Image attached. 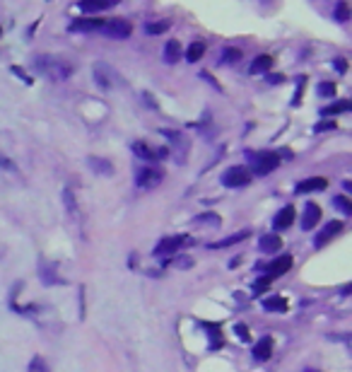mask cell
I'll return each instance as SVG.
<instances>
[{
	"label": "cell",
	"instance_id": "6da1fadb",
	"mask_svg": "<svg viewBox=\"0 0 352 372\" xmlns=\"http://www.w3.org/2000/svg\"><path fill=\"white\" fill-rule=\"evenodd\" d=\"M34 68H37L39 75H44V77L53 80V83L68 80L75 70L73 63L65 61V58H61V56H37L34 58Z\"/></svg>",
	"mask_w": 352,
	"mask_h": 372
},
{
	"label": "cell",
	"instance_id": "7a4b0ae2",
	"mask_svg": "<svg viewBox=\"0 0 352 372\" xmlns=\"http://www.w3.org/2000/svg\"><path fill=\"white\" fill-rule=\"evenodd\" d=\"M195 240L191 237V234H174V237H164L162 242L152 249V254L155 256H169V254H176V251L186 249V247H191Z\"/></svg>",
	"mask_w": 352,
	"mask_h": 372
},
{
	"label": "cell",
	"instance_id": "3957f363",
	"mask_svg": "<svg viewBox=\"0 0 352 372\" xmlns=\"http://www.w3.org/2000/svg\"><path fill=\"white\" fill-rule=\"evenodd\" d=\"M249 157L253 162V174L256 177H266L273 169H278V165H280L278 152H251Z\"/></svg>",
	"mask_w": 352,
	"mask_h": 372
},
{
	"label": "cell",
	"instance_id": "277c9868",
	"mask_svg": "<svg viewBox=\"0 0 352 372\" xmlns=\"http://www.w3.org/2000/svg\"><path fill=\"white\" fill-rule=\"evenodd\" d=\"M130 32H133V24H130L128 19H109L99 29V34L106 39H128Z\"/></svg>",
	"mask_w": 352,
	"mask_h": 372
},
{
	"label": "cell",
	"instance_id": "5b68a950",
	"mask_svg": "<svg viewBox=\"0 0 352 372\" xmlns=\"http://www.w3.org/2000/svg\"><path fill=\"white\" fill-rule=\"evenodd\" d=\"M251 181V169L249 167H229L227 172L222 174V186L227 189H241Z\"/></svg>",
	"mask_w": 352,
	"mask_h": 372
},
{
	"label": "cell",
	"instance_id": "8992f818",
	"mask_svg": "<svg viewBox=\"0 0 352 372\" xmlns=\"http://www.w3.org/2000/svg\"><path fill=\"white\" fill-rule=\"evenodd\" d=\"M94 80H97V85H99L102 90H111L113 85L121 83L119 73L106 63H94Z\"/></svg>",
	"mask_w": 352,
	"mask_h": 372
},
{
	"label": "cell",
	"instance_id": "52a82bcc",
	"mask_svg": "<svg viewBox=\"0 0 352 372\" xmlns=\"http://www.w3.org/2000/svg\"><path fill=\"white\" fill-rule=\"evenodd\" d=\"M162 179H164V172L159 167H142L138 174H135V184H138L140 189H155Z\"/></svg>",
	"mask_w": 352,
	"mask_h": 372
},
{
	"label": "cell",
	"instance_id": "ba28073f",
	"mask_svg": "<svg viewBox=\"0 0 352 372\" xmlns=\"http://www.w3.org/2000/svg\"><path fill=\"white\" fill-rule=\"evenodd\" d=\"M162 136L171 143V148H176V162H186V155H188V138L179 130H162Z\"/></svg>",
	"mask_w": 352,
	"mask_h": 372
},
{
	"label": "cell",
	"instance_id": "9c48e42d",
	"mask_svg": "<svg viewBox=\"0 0 352 372\" xmlns=\"http://www.w3.org/2000/svg\"><path fill=\"white\" fill-rule=\"evenodd\" d=\"M133 152H135L140 160L157 162V160H164V157H167V155H169V148H150L148 143H133Z\"/></svg>",
	"mask_w": 352,
	"mask_h": 372
},
{
	"label": "cell",
	"instance_id": "30bf717a",
	"mask_svg": "<svg viewBox=\"0 0 352 372\" xmlns=\"http://www.w3.org/2000/svg\"><path fill=\"white\" fill-rule=\"evenodd\" d=\"M343 232V223H338V220H333V223H328L321 230V232L316 234V247H324V244H328L333 237H338V234Z\"/></svg>",
	"mask_w": 352,
	"mask_h": 372
},
{
	"label": "cell",
	"instance_id": "8fae6325",
	"mask_svg": "<svg viewBox=\"0 0 352 372\" xmlns=\"http://www.w3.org/2000/svg\"><path fill=\"white\" fill-rule=\"evenodd\" d=\"M87 165H90V169H92L94 174H102V177H111L113 174V165L109 162V160H104V157L90 155V157H87Z\"/></svg>",
	"mask_w": 352,
	"mask_h": 372
},
{
	"label": "cell",
	"instance_id": "7c38bea8",
	"mask_svg": "<svg viewBox=\"0 0 352 372\" xmlns=\"http://www.w3.org/2000/svg\"><path fill=\"white\" fill-rule=\"evenodd\" d=\"M273 225H275V230H287L289 225H295V205H285L282 210H278Z\"/></svg>",
	"mask_w": 352,
	"mask_h": 372
},
{
	"label": "cell",
	"instance_id": "4fadbf2b",
	"mask_svg": "<svg viewBox=\"0 0 352 372\" xmlns=\"http://www.w3.org/2000/svg\"><path fill=\"white\" fill-rule=\"evenodd\" d=\"M61 198H63V205H65V210H68V215L77 220V218H80V203H77V198H75V191L70 186H65Z\"/></svg>",
	"mask_w": 352,
	"mask_h": 372
},
{
	"label": "cell",
	"instance_id": "5bb4252c",
	"mask_svg": "<svg viewBox=\"0 0 352 372\" xmlns=\"http://www.w3.org/2000/svg\"><path fill=\"white\" fill-rule=\"evenodd\" d=\"M321 220V208L316 203H306V210L302 215V227L304 230H314V225H318Z\"/></svg>",
	"mask_w": 352,
	"mask_h": 372
},
{
	"label": "cell",
	"instance_id": "9a60e30c",
	"mask_svg": "<svg viewBox=\"0 0 352 372\" xmlns=\"http://www.w3.org/2000/svg\"><path fill=\"white\" fill-rule=\"evenodd\" d=\"M39 276H41V280H44L46 285H61V283H63L61 276L56 273V266L48 263V261H41V266H39Z\"/></svg>",
	"mask_w": 352,
	"mask_h": 372
},
{
	"label": "cell",
	"instance_id": "2e32d148",
	"mask_svg": "<svg viewBox=\"0 0 352 372\" xmlns=\"http://www.w3.org/2000/svg\"><path fill=\"white\" fill-rule=\"evenodd\" d=\"M121 0H80V10L82 12H102L113 5H119Z\"/></svg>",
	"mask_w": 352,
	"mask_h": 372
},
{
	"label": "cell",
	"instance_id": "e0dca14e",
	"mask_svg": "<svg viewBox=\"0 0 352 372\" xmlns=\"http://www.w3.org/2000/svg\"><path fill=\"white\" fill-rule=\"evenodd\" d=\"M102 24H104V19L80 17V19H75L73 24H70V29H73V32H99Z\"/></svg>",
	"mask_w": 352,
	"mask_h": 372
},
{
	"label": "cell",
	"instance_id": "ac0fdd59",
	"mask_svg": "<svg viewBox=\"0 0 352 372\" xmlns=\"http://www.w3.org/2000/svg\"><path fill=\"white\" fill-rule=\"evenodd\" d=\"M328 181L324 177H311V179H304V181H299L297 184V191L299 194H311V191H324Z\"/></svg>",
	"mask_w": 352,
	"mask_h": 372
},
{
	"label": "cell",
	"instance_id": "d6986e66",
	"mask_svg": "<svg viewBox=\"0 0 352 372\" xmlns=\"http://www.w3.org/2000/svg\"><path fill=\"white\" fill-rule=\"evenodd\" d=\"M280 247H282V240H280L275 232H273V234H263V237L258 240V249L263 251V254H275Z\"/></svg>",
	"mask_w": 352,
	"mask_h": 372
},
{
	"label": "cell",
	"instance_id": "ffe728a7",
	"mask_svg": "<svg viewBox=\"0 0 352 372\" xmlns=\"http://www.w3.org/2000/svg\"><path fill=\"white\" fill-rule=\"evenodd\" d=\"M270 353H273V338L270 336H263L258 343H256V348H253V358L258 360V363H263V360H268Z\"/></svg>",
	"mask_w": 352,
	"mask_h": 372
},
{
	"label": "cell",
	"instance_id": "44dd1931",
	"mask_svg": "<svg viewBox=\"0 0 352 372\" xmlns=\"http://www.w3.org/2000/svg\"><path fill=\"white\" fill-rule=\"evenodd\" d=\"M289 266H292V256L282 254L280 259H275L268 266V276H270V278H275V276H282V273H287V271H289Z\"/></svg>",
	"mask_w": 352,
	"mask_h": 372
},
{
	"label": "cell",
	"instance_id": "7402d4cb",
	"mask_svg": "<svg viewBox=\"0 0 352 372\" xmlns=\"http://www.w3.org/2000/svg\"><path fill=\"white\" fill-rule=\"evenodd\" d=\"M249 237H251L249 230H241V232H237V234H229V237H224L222 242H213V244H208V247H210V249H224V247L239 244V242H244V240H249Z\"/></svg>",
	"mask_w": 352,
	"mask_h": 372
},
{
	"label": "cell",
	"instance_id": "603a6c76",
	"mask_svg": "<svg viewBox=\"0 0 352 372\" xmlns=\"http://www.w3.org/2000/svg\"><path fill=\"white\" fill-rule=\"evenodd\" d=\"M181 54H184V48H181V44L176 41V39H169L167 46H164V61H167L169 65L176 63L179 58H181Z\"/></svg>",
	"mask_w": 352,
	"mask_h": 372
},
{
	"label": "cell",
	"instance_id": "cb8c5ba5",
	"mask_svg": "<svg viewBox=\"0 0 352 372\" xmlns=\"http://www.w3.org/2000/svg\"><path fill=\"white\" fill-rule=\"evenodd\" d=\"M270 68H273V56L268 54H263V56L253 58V63H251V73L258 75V73H268Z\"/></svg>",
	"mask_w": 352,
	"mask_h": 372
},
{
	"label": "cell",
	"instance_id": "d4e9b609",
	"mask_svg": "<svg viewBox=\"0 0 352 372\" xmlns=\"http://www.w3.org/2000/svg\"><path fill=\"white\" fill-rule=\"evenodd\" d=\"M208 331V338H210V348H220V346L224 343V338H222V331H220V326H215V324H200Z\"/></svg>",
	"mask_w": 352,
	"mask_h": 372
},
{
	"label": "cell",
	"instance_id": "484cf974",
	"mask_svg": "<svg viewBox=\"0 0 352 372\" xmlns=\"http://www.w3.org/2000/svg\"><path fill=\"white\" fill-rule=\"evenodd\" d=\"M350 99H340V102L331 104V107H326V109H321V116H335V114H345L350 112Z\"/></svg>",
	"mask_w": 352,
	"mask_h": 372
},
{
	"label": "cell",
	"instance_id": "4316f807",
	"mask_svg": "<svg viewBox=\"0 0 352 372\" xmlns=\"http://www.w3.org/2000/svg\"><path fill=\"white\" fill-rule=\"evenodd\" d=\"M205 54V44L203 41H193L191 46H188V51H186V61H191V63H195V61H200Z\"/></svg>",
	"mask_w": 352,
	"mask_h": 372
},
{
	"label": "cell",
	"instance_id": "83f0119b",
	"mask_svg": "<svg viewBox=\"0 0 352 372\" xmlns=\"http://www.w3.org/2000/svg\"><path fill=\"white\" fill-rule=\"evenodd\" d=\"M220 223H222V218L217 213H203L195 218V225H205V227H220Z\"/></svg>",
	"mask_w": 352,
	"mask_h": 372
},
{
	"label": "cell",
	"instance_id": "f1b7e54d",
	"mask_svg": "<svg viewBox=\"0 0 352 372\" xmlns=\"http://www.w3.org/2000/svg\"><path fill=\"white\" fill-rule=\"evenodd\" d=\"M263 307L268 312H287V302H285V298H268L263 302Z\"/></svg>",
	"mask_w": 352,
	"mask_h": 372
},
{
	"label": "cell",
	"instance_id": "f546056e",
	"mask_svg": "<svg viewBox=\"0 0 352 372\" xmlns=\"http://www.w3.org/2000/svg\"><path fill=\"white\" fill-rule=\"evenodd\" d=\"M335 19H338L340 24H345V22L350 19V5H347L345 0H340V3L335 5Z\"/></svg>",
	"mask_w": 352,
	"mask_h": 372
},
{
	"label": "cell",
	"instance_id": "4dcf8cb0",
	"mask_svg": "<svg viewBox=\"0 0 352 372\" xmlns=\"http://www.w3.org/2000/svg\"><path fill=\"white\" fill-rule=\"evenodd\" d=\"M222 61H224V63H239V61H241V51H239V48H234V46H227L222 51Z\"/></svg>",
	"mask_w": 352,
	"mask_h": 372
},
{
	"label": "cell",
	"instance_id": "1f68e13d",
	"mask_svg": "<svg viewBox=\"0 0 352 372\" xmlns=\"http://www.w3.org/2000/svg\"><path fill=\"white\" fill-rule=\"evenodd\" d=\"M333 203H335V208H338V210H340L343 215H352V203H350V198H345V196H335Z\"/></svg>",
	"mask_w": 352,
	"mask_h": 372
},
{
	"label": "cell",
	"instance_id": "d6a6232c",
	"mask_svg": "<svg viewBox=\"0 0 352 372\" xmlns=\"http://www.w3.org/2000/svg\"><path fill=\"white\" fill-rule=\"evenodd\" d=\"M169 29V22L164 19V22H150L148 27H145V32L148 34H162V32H167Z\"/></svg>",
	"mask_w": 352,
	"mask_h": 372
},
{
	"label": "cell",
	"instance_id": "836d02e7",
	"mask_svg": "<svg viewBox=\"0 0 352 372\" xmlns=\"http://www.w3.org/2000/svg\"><path fill=\"white\" fill-rule=\"evenodd\" d=\"M335 83H318V94L321 97H335Z\"/></svg>",
	"mask_w": 352,
	"mask_h": 372
},
{
	"label": "cell",
	"instance_id": "e575fe53",
	"mask_svg": "<svg viewBox=\"0 0 352 372\" xmlns=\"http://www.w3.org/2000/svg\"><path fill=\"white\" fill-rule=\"evenodd\" d=\"M169 263H174L176 269H191V266H193V259H191V256H176V259H171Z\"/></svg>",
	"mask_w": 352,
	"mask_h": 372
},
{
	"label": "cell",
	"instance_id": "d590c367",
	"mask_svg": "<svg viewBox=\"0 0 352 372\" xmlns=\"http://www.w3.org/2000/svg\"><path fill=\"white\" fill-rule=\"evenodd\" d=\"M270 276H263V278H258L256 280V283H253V293H256V295H260V293H263V290H268V285H270Z\"/></svg>",
	"mask_w": 352,
	"mask_h": 372
},
{
	"label": "cell",
	"instance_id": "8d00e7d4",
	"mask_svg": "<svg viewBox=\"0 0 352 372\" xmlns=\"http://www.w3.org/2000/svg\"><path fill=\"white\" fill-rule=\"evenodd\" d=\"M27 372H48V365L41 360V358H34L32 363H29V370Z\"/></svg>",
	"mask_w": 352,
	"mask_h": 372
},
{
	"label": "cell",
	"instance_id": "74e56055",
	"mask_svg": "<svg viewBox=\"0 0 352 372\" xmlns=\"http://www.w3.org/2000/svg\"><path fill=\"white\" fill-rule=\"evenodd\" d=\"M234 331L241 336V341H251V338H249V331H246V326H244V324H237V326H234Z\"/></svg>",
	"mask_w": 352,
	"mask_h": 372
},
{
	"label": "cell",
	"instance_id": "f35d334b",
	"mask_svg": "<svg viewBox=\"0 0 352 372\" xmlns=\"http://www.w3.org/2000/svg\"><path fill=\"white\" fill-rule=\"evenodd\" d=\"M12 73H15V75H19V77H22V80H24V83H27V85H32V77H27V73H24L22 68H17V65H12Z\"/></svg>",
	"mask_w": 352,
	"mask_h": 372
},
{
	"label": "cell",
	"instance_id": "ab89813d",
	"mask_svg": "<svg viewBox=\"0 0 352 372\" xmlns=\"http://www.w3.org/2000/svg\"><path fill=\"white\" fill-rule=\"evenodd\" d=\"M335 128V121H321L316 123V130H333Z\"/></svg>",
	"mask_w": 352,
	"mask_h": 372
},
{
	"label": "cell",
	"instance_id": "60d3db41",
	"mask_svg": "<svg viewBox=\"0 0 352 372\" xmlns=\"http://www.w3.org/2000/svg\"><path fill=\"white\" fill-rule=\"evenodd\" d=\"M335 65H338V70H340V73H345V68H347V65H345V61H335Z\"/></svg>",
	"mask_w": 352,
	"mask_h": 372
},
{
	"label": "cell",
	"instance_id": "b9f144b4",
	"mask_svg": "<svg viewBox=\"0 0 352 372\" xmlns=\"http://www.w3.org/2000/svg\"><path fill=\"white\" fill-rule=\"evenodd\" d=\"M268 80H270V83H282V75H270Z\"/></svg>",
	"mask_w": 352,
	"mask_h": 372
},
{
	"label": "cell",
	"instance_id": "7bdbcfd3",
	"mask_svg": "<svg viewBox=\"0 0 352 372\" xmlns=\"http://www.w3.org/2000/svg\"><path fill=\"white\" fill-rule=\"evenodd\" d=\"M3 256H5V249H3V244H0V259H3Z\"/></svg>",
	"mask_w": 352,
	"mask_h": 372
}]
</instances>
